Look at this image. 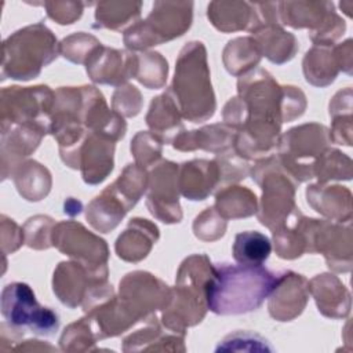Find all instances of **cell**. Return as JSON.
<instances>
[{
	"label": "cell",
	"mask_w": 353,
	"mask_h": 353,
	"mask_svg": "<svg viewBox=\"0 0 353 353\" xmlns=\"http://www.w3.org/2000/svg\"><path fill=\"white\" fill-rule=\"evenodd\" d=\"M192 3H154L146 21L132 25L125 32V46L131 50H145L183 34L192 23Z\"/></svg>",
	"instance_id": "8"
},
{
	"label": "cell",
	"mask_w": 353,
	"mask_h": 353,
	"mask_svg": "<svg viewBox=\"0 0 353 353\" xmlns=\"http://www.w3.org/2000/svg\"><path fill=\"white\" fill-rule=\"evenodd\" d=\"M341 70L334 48L316 46L303 58V73L309 83L317 87L331 84Z\"/></svg>",
	"instance_id": "24"
},
{
	"label": "cell",
	"mask_w": 353,
	"mask_h": 353,
	"mask_svg": "<svg viewBox=\"0 0 353 353\" xmlns=\"http://www.w3.org/2000/svg\"><path fill=\"white\" fill-rule=\"evenodd\" d=\"M95 341L97 338L87 317L68 325L59 339V345L62 350H90Z\"/></svg>",
	"instance_id": "32"
},
{
	"label": "cell",
	"mask_w": 353,
	"mask_h": 353,
	"mask_svg": "<svg viewBox=\"0 0 353 353\" xmlns=\"http://www.w3.org/2000/svg\"><path fill=\"white\" fill-rule=\"evenodd\" d=\"M252 39L256 41L261 54L274 63L290 61L296 50L298 43L294 34L285 32L277 22H265L250 29Z\"/></svg>",
	"instance_id": "20"
},
{
	"label": "cell",
	"mask_w": 353,
	"mask_h": 353,
	"mask_svg": "<svg viewBox=\"0 0 353 353\" xmlns=\"http://www.w3.org/2000/svg\"><path fill=\"white\" fill-rule=\"evenodd\" d=\"M52 245L91 270L108 274L106 261L109 251L105 240L85 230L81 223L72 221L55 223L52 229Z\"/></svg>",
	"instance_id": "9"
},
{
	"label": "cell",
	"mask_w": 353,
	"mask_h": 353,
	"mask_svg": "<svg viewBox=\"0 0 353 353\" xmlns=\"http://www.w3.org/2000/svg\"><path fill=\"white\" fill-rule=\"evenodd\" d=\"M207 15L211 23L222 32H233L251 28L254 10L251 3H211Z\"/></svg>",
	"instance_id": "25"
},
{
	"label": "cell",
	"mask_w": 353,
	"mask_h": 353,
	"mask_svg": "<svg viewBox=\"0 0 353 353\" xmlns=\"http://www.w3.org/2000/svg\"><path fill=\"white\" fill-rule=\"evenodd\" d=\"M178 165L163 161L148 178L146 205L150 214L164 223H175L182 218L178 200Z\"/></svg>",
	"instance_id": "10"
},
{
	"label": "cell",
	"mask_w": 353,
	"mask_h": 353,
	"mask_svg": "<svg viewBox=\"0 0 353 353\" xmlns=\"http://www.w3.org/2000/svg\"><path fill=\"white\" fill-rule=\"evenodd\" d=\"M181 116L192 123L204 121L215 112L205 48L200 41L188 43L179 52L175 76L167 90Z\"/></svg>",
	"instance_id": "2"
},
{
	"label": "cell",
	"mask_w": 353,
	"mask_h": 353,
	"mask_svg": "<svg viewBox=\"0 0 353 353\" xmlns=\"http://www.w3.org/2000/svg\"><path fill=\"white\" fill-rule=\"evenodd\" d=\"M55 226L54 219L44 215L30 218L25 225L26 244L30 248L43 250L52 245V229Z\"/></svg>",
	"instance_id": "35"
},
{
	"label": "cell",
	"mask_w": 353,
	"mask_h": 353,
	"mask_svg": "<svg viewBox=\"0 0 353 353\" xmlns=\"http://www.w3.org/2000/svg\"><path fill=\"white\" fill-rule=\"evenodd\" d=\"M313 174L321 185L330 179H350L352 160L345 153L328 148L317 159Z\"/></svg>",
	"instance_id": "30"
},
{
	"label": "cell",
	"mask_w": 353,
	"mask_h": 353,
	"mask_svg": "<svg viewBox=\"0 0 353 353\" xmlns=\"http://www.w3.org/2000/svg\"><path fill=\"white\" fill-rule=\"evenodd\" d=\"M90 79L99 84L121 85L137 73V54L98 46L85 61Z\"/></svg>",
	"instance_id": "13"
},
{
	"label": "cell",
	"mask_w": 353,
	"mask_h": 353,
	"mask_svg": "<svg viewBox=\"0 0 353 353\" xmlns=\"http://www.w3.org/2000/svg\"><path fill=\"white\" fill-rule=\"evenodd\" d=\"M1 314L12 331H30L51 336L59 327V317L51 307L41 306L25 283H10L1 292Z\"/></svg>",
	"instance_id": "7"
},
{
	"label": "cell",
	"mask_w": 353,
	"mask_h": 353,
	"mask_svg": "<svg viewBox=\"0 0 353 353\" xmlns=\"http://www.w3.org/2000/svg\"><path fill=\"white\" fill-rule=\"evenodd\" d=\"M34 165H36V161H32V160L25 164L17 165L15 167L17 172L14 174V181H15L18 192L26 200H30V201H39L36 190L41 200L43 197L47 196V193L50 192V188H51V178H50L51 175L47 171V168H44L43 165L39 170V172L36 174V176L32 178L33 172H34Z\"/></svg>",
	"instance_id": "29"
},
{
	"label": "cell",
	"mask_w": 353,
	"mask_h": 353,
	"mask_svg": "<svg viewBox=\"0 0 353 353\" xmlns=\"http://www.w3.org/2000/svg\"><path fill=\"white\" fill-rule=\"evenodd\" d=\"M59 54V44L43 23L23 28L11 34L3 46V79L30 80Z\"/></svg>",
	"instance_id": "4"
},
{
	"label": "cell",
	"mask_w": 353,
	"mask_h": 353,
	"mask_svg": "<svg viewBox=\"0 0 353 353\" xmlns=\"http://www.w3.org/2000/svg\"><path fill=\"white\" fill-rule=\"evenodd\" d=\"M319 312L331 319L346 317L350 312V294L334 274H317L307 283Z\"/></svg>",
	"instance_id": "18"
},
{
	"label": "cell",
	"mask_w": 353,
	"mask_h": 353,
	"mask_svg": "<svg viewBox=\"0 0 353 353\" xmlns=\"http://www.w3.org/2000/svg\"><path fill=\"white\" fill-rule=\"evenodd\" d=\"M215 210L225 219L250 216L256 212V197L247 188H223L216 193Z\"/></svg>",
	"instance_id": "27"
},
{
	"label": "cell",
	"mask_w": 353,
	"mask_h": 353,
	"mask_svg": "<svg viewBox=\"0 0 353 353\" xmlns=\"http://www.w3.org/2000/svg\"><path fill=\"white\" fill-rule=\"evenodd\" d=\"M306 197L319 214L338 222H350L352 194L345 186L312 185L306 190Z\"/></svg>",
	"instance_id": "22"
},
{
	"label": "cell",
	"mask_w": 353,
	"mask_h": 353,
	"mask_svg": "<svg viewBox=\"0 0 353 353\" xmlns=\"http://www.w3.org/2000/svg\"><path fill=\"white\" fill-rule=\"evenodd\" d=\"M131 153L138 165H152L161 157V141L150 132L141 131L131 141Z\"/></svg>",
	"instance_id": "34"
},
{
	"label": "cell",
	"mask_w": 353,
	"mask_h": 353,
	"mask_svg": "<svg viewBox=\"0 0 353 353\" xmlns=\"http://www.w3.org/2000/svg\"><path fill=\"white\" fill-rule=\"evenodd\" d=\"M307 280L291 270L281 272V277L269 295V313L279 321H290L299 316L309 298Z\"/></svg>",
	"instance_id": "14"
},
{
	"label": "cell",
	"mask_w": 353,
	"mask_h": 353,
	"mask_svg": "<svg viewBox=\"0 0 353 353\" xmlns=\"http://www.w3.org/2000/svg\"><path fill=\"white\" fill-rule=\"evenodd\" d=\"M142 99L139 91L134 85L120 87L113 95V110L120 116H137L141 110Z\"/></svg>",
	"instance_id": "38"
},
{
	"label": "cell",
	"mask_w": 353,
	"mask_h": 353,
	"mask_svg": "<svg viewBox=\"0 0 353 353\" xmlns=\"http://www.w3.org/2000/svg\"><path fill=\"white\" fill-rule=\"evenodd\" d=\"M108 274L98 273L80 262H61L54 272L52 288L58 299L69 306L76 307L101 284H105Z\"/></svg>",
	"instance_id": "11"
},
{
	"label": "cell",
	"mask_w": 353,
	"mask_h": 353,
	"mask_svg": "<svg viewBox=\"0 0 353 353\" xmlns=\"http://www.w3.org/2000/svg\"><path fill=\"white\" fill-rule=\"evenodd\" d=\"M139 8H141V3H135L127 11L113 10L112 3H99L95 11V19L98 22L95 28L119 29L120 26H124L125 23H128V21L138 17Z\"/></svg>",
	"instance_id": "37"
},
{
	"label": "cell",
	"mask_w": 353,
	"mask_h": 353,
	"mask_svg": "<svg viewBox=\"0 0 353 353\" xmlns=\"http://www.w3.org/2000/svg\"><path fill=\"white\" fill-rule=\"evenodd\" d=\"M178 171V188L189 200H204L219 188V168L215 160L186 161Z\"/></svg>",
	"instance_id": "17"
},
{
	"label": "cell",
	"mask_w": 353,
	"mask_h": 353,
	"mask_svg": "<svg viewBox=\"0 0 353 353\" xmlns=\"http://www.w3.org/2000/svg\"><path fill=\"white\" fill-rule=\"evenodd\" d=\"M330 142V131L321 124L294 127L280 137L277 159L285 172L299 183L314 178V164Z\"/></svg>",
	"instance_id": "6"
},
{
	"label": "cell",
	"mask_w": 353,
	"mask_h": 353,
	"mask_svg": "<svg viewBox=\"0 0 353 353\" xmlns=\"http://www.w3.org/2000/svg\"><path fill=\"white\" fill-rule=\"evenodd\" d=\"M114 139L101 132H88L77 154V168L85 183H101L113 170Z\"/></svg>",
	"instance_id": "15"
},
{
	"label": "cell",
	"mask_w": 353,
	"mask_h": 353,
	"mask_svg": "<svg viewBox=\"0 0 353 353\" xmlns=\"http://www.w3.org/2000/svg\"><path fill=\"white\" fill-rule=\"evenodd\" d=\"M98 46H101V43L94 36L79 32L62 40L59 44V54L74 63H85L90 54Z\"/></svg>",
	"instance_id": "33"
},
{
	"label": "cell",
	"mask_w": 353,
	"mask_h": 353,
	"mask_svg": "<svg viewBox=\"0 0 353 353\" xmlns=\"http://www.w3.org/2000/svg\"><path fill=\"white\" fill-rule=\"evenodd\" d=\"M214 265L207 255L186 258L176 276V285L171 288V299L163 309V323L174 332L185 334L186 327L200 323L207 310L205 287Z\"/></svg>",
	"instance_id": "3"
},
{
	"label": "cell",
	"mask_w": 353,
	"mask_h": 353,
	"mask_svg": "<svg viewBox=\"0 0 353 353\" xmlns=\"http://www.w3.org/2000/svg\"><path fill=\"white\" fill-rule=\"evenodd\" d=\"M159 239V229L148 219L134 218L116 241L117 255L128 262L143 259Z\"/></svg>",
	"instance_id": "21"
},
{
	"label": "cell",
	"mask_w": 353,
	"mask_h": 353,
	"mask_svg": "<svg viewBox=\"0 0 353 353\" xmlns=\"http://www.w3.org/2000/svg\"><path fill=\"white\" fill-rule=\"evenodd\" d=\"M262 54L252 37H239L230 40L223 50V63L229 73L240 76L255 68Z\"/></svg>",
	"instance_id": "26"
},
{
	"label": "cell",
	"mask_w": 353,
	"mask_h": 353,
	"mask_svg": "<svg viewBox=\"0 0 353 353\" xmlns=\"http://www.w3.org/2000/svg\"><path fill=\"white\" fill-rule=\"evenodd\" d=\"M313 252L323 254L330 269L349 272L352 268L350 222L343 225L319 219L313 237Z\"/></svg>",
	"instance_id": "12"
},
{
	"label": "cell",
	"mask_w": 353,
	"mask_h": 353,
	"mask_svg": "<svg viewBox=\"0 0 353 353\" xmlns=\"http://www.w3.org/2000/svg\"><path fill=\"white\" fill-rule=\"evenodd\" d=\"M281 273L262 265L215 263L205 287L207 309L215 314L256 310L277 285Z\"/></svg>",
	"instance_id": "1"
},
{
	"label": "cell",
	"mask_w": 353,
	"mask_h": 353,
	"mask_svg": "<svg viewBox=\"0 0 353 353\" xmlns=\"http://www.w3.org/2000/svg\"><path fill=\"white\" fill-rule=\"evenodd\" d=\"M168 65L159 52L137 55L135 79L148 88H160L167 79Z\"/></svg>",
	"instance_id": "31"
},
{
	"label": "cell",
	"mask_w": 353,
	"mask_h": 353,
	"mask_svg": "<svg viewBox=\"0 0 353 353\" xmlns=\"http://www.w3.org/2000/svg\"><path fill=\"white\" fill-rule=\"evenodd\" d=\"M252 178L263 192L258 219L274 230L298 208L294 201L298 183L285 172L277 156L259 160L252 168Z\"/></svg>",
	"instance_id": "5"
},
{
	"label": "cell",
	"mask_w": 353,
	"mask_h": 353,
	"mask_svg": "<svg viewBox=\"0 0 353 353\" xmlns=\"http://www.w3.org/2000/svg\"><path fill=\"white\" fill-rule=\"evenodd\" d=\"M234 137L236 130H233L228 124H212L189 132L182 131L172 141V146L183 152L204 149L215 154H221L233 149Z\"/></svg>",
	"instance_id": "19"
},
{
	"label": "cell",
	"mask_w": 353,
	"mask_h": 353,
	"mask_svg": "<svg viewBox=\"0 0 353 353\" xmlns=\"http://www.w3.org/2000/svg\"><path fill=\"white\" fill-rule=\"evenodd\" d=\"M226 229V219L215 210V207L207 208L204 212H201L193 223V232L196 237L212 241L223 236Z\"/></svg>",
	"instance_id": "36"
},
{
	"label": "cell",
	"mask_w": 353,
	"mask_h": 353,
	"mask_svg": "<svg viewBox=\"0 0 353 353\" xmlns=\"http://www.w3.org/2000/svg\"><path fill=\"white\" fill-rule=\"evenodd\" d=\"M135 205L132 200L113 182L87 207V219L94 229L108 233Z\"/></svg>",
	"instance_id": "16"
},
{
	"label": "cell",
	"mask_w": 353,
	"mask_h": 353,
	"mask_svg": "<svg viewBox=\"0 0 353 353\" xmlns=\"http://www.w3.org/2000/svg\"><path fill=\"white\" fill-rule=\"evenodd\" d=\"M146 123L153 131L152 134L156 135L161 143H172L175 137L183 131L181 113L167 91L163 95L153 98L146 116Z\"/></svg>",
	"instance_id": "23"
},
{
	"label": "cell",
	"mask_w": 353,
	"mask_h": 353,
	"mask_svg": "<svg viewBox=\"0 0 353 353\" xmlns=\"http://www.w3.org/2000/svg\"><path fill=\"white\" fill-rule=\"evenodd\" d=\"M272 243L256 230L237 233L233 244V258L240 265H262L270 255Z\"/></svg>",
	"instance_id": "28"
}]
</instances>
